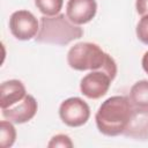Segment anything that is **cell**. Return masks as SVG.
<instances>
[{
  "instance_id": "3",
  "label": "cell",
  "mask_w": 148,
  "mask_h": 148,
  "mask_svg": "<svg viewBox=\"0 0 148 148\" xmlns=\"http://www.w3.org/2000/svg\"><path fill=\"white\" fill-rule=\"evenodd\" d=\"M82 28L68 20L65 14L54 16H42L39 21V30L35 40L44 44L67 45L71 42L81 38Z\"/></svg>"
},
{
  "instance_id": "16",
  "label": "cell",
  "mask_w": 148,
  "mask_h": 148,
  "mask_svg": "<svg viewBox=\"0 0 148 148\" xmlns=\"http://www.w3.org/2000/svg\"><path fill=\"white\" fill-rule=\"evenodd\" d=\"M135 9L141 16L148 15V0H136Z\"/></svg>"
},
{
  "instance_id": "5",
  "label": "cell",
  "mask_w": 148,
  "mask_h": 148,
  "mask_svg": "<svg viewBox=\"0 0 148 148\" xmlns=\"http://www.w3.org/2000/svg\"><path fill=\"white\" fill-rule=\"evenodd\" d=\"M9 29L16 39L29 40L37 36L39 22L31 12L21 9L12 14L9 18Z\"/></svg>"
},
{
  "instance_id": "17",
  "label": "cell",
  "mask_w": 148,
  "mask_h": 148,
  "mask_svg": "<svg viewBox=\"0 0 148 148\" xmlns=\"http://www.w3.org/2000/svg\"><path fill=\"white\" fill-rule=\"evenodd\" d=\"M141 65H142L143 71L148 74V51L145 52V54H143V57H142V60H141Z\"/></svg>"
},
{
  "instance_id": "10",
  "label": "cell",
  "mask_w": 148,
  "mask_h": 148,
  "mask_svg": "<svg viewBox=\"0 0 148 148\" xmlns=\"http://www.w3.org/2000/svg\"><path fill=\"white\" fill-rule=\"evenodd\" d=\"M27 95L25 87L20 80H8L0 87V108L7 109L22 101Z\"/></svg>"
},
{
  "instance_id": "13",
  "label": "cell",
  "mask_w": 148,
  "mask_h": 148,
  "mask_svg": "<svg viewBox=\"0 0 148 148\" xmlns=\"http://www.w3.org/2000/svg\"><path fill=\"white\" fill-rule=\"evenodd\" d=\"M37 9L45 16H54L60 14L64 0H35Z\"/></svg>"
},
{
  "instance_id": "6",
  "label": "cell",
  "mask_w": 148,
  "mask_h": 148,
  "mask_svg": "<svg viewBox=\"0 0 148 148\" xmlns=\"http://www.w3.org/2000/svg\"><path fill=\"white\" fill-rule=\"evenodd\" d=\"M113 81V77L104 69L91 71L86 74L80 82L81 94L90 99H97L104 96Z\"/></svg>"
},
{
  "instance_id": "2",
  "label": "cell",
  "mask_w": 148,
  "mask_h": 148,
  "mask_svg": "<svg viewBox=\"0 0 148 148\" xmlns=\"http://www.w3.org/2000/svg\"><path fill=\"white\" fill-rule=\"evenodd\" d=\"M67 62L69 67L75 71L104 69L113 79L117 75V64L114 59L95 43H76L67 53Z\"/></svg>"
},
{
  "instance_id": "14",
  "label": "cell",
  "mask_w": 148,
  "mask_h": 148,
  "mask_svg": "<svg viewBox=\"0 0 148 148\" xmlns=\"http://www.w3.org/2000/svg\"><path fill=\"white\" fill-rule=\"evenodd\" d=\"M135 32L138 39L141 43L148 45V15H143L140 18V21L136 24Z\"/></svg>"
},
{
  "instance_id": "4",
  "label": "cell",
  "mask_w": 148,
  "mask_h": 148,
  "mask_svg": "<svg viewBox=\"0 0 148 148\" xmlns=\"http://www.w3.org/2000/svg\"><path fill=\"white\" fill-rule=\"evenodd\" d=\"M59 117L69 127L84 125L90 117V108L80 97H69L59 106Z\"/></svg>"
},
{
  "instance_id": "9",
  "label": "cell",
  "mask_w": 148,
  "mask_h": 148,
  "mask_svg": "<svg viewBox=\"0 0 148 148\" xmlns=\"http://www.w3.org/2000/svg\"><path fill=\"white\" fill-rule=\"evenodd\" d=\"M123 134L135 140H148V108L133 105L132 116Z\"/></svg>"
},
{
  "instance_id": "1",
  "label": "cell",
  "mask_w": 148,
  "mask_h": 148,
  "mask_svg": "<svg viewBox=\"0 0 148 148\" xmlns=\"http://www.w3.org/2000/svg\"><path fill=\"white\" fill-rule=\"evenodd\" d=\"M133 104L130 97L111 96L98 108L95 120L98 131L106 136H117L124 133L132 116Z\"/></svg>"
},
{
  "instance_id": "15",
  "label": "cell",
  "mask_w": 148,
  "mask_h": 148,
  "mask_svg": "<svg viewBox=\"0 0 148 148\" xmlns=\"http://www.w3.org/2000/svg\"><path fill=\"white\" fill-rule=\"evenodd\" d=\"M49 148H53V147H60V148H72L73 147V142L71 140V138L66 134H57L51 138L50 142L47 143Z\"/></svg>"
},
{
  "instance_id": "7",
  "label": "cell",
  "mask_w": 148,
  "mask_h": 148,
  "mask_svg": "<svg viewBox=\"0 0 148 148\" xmlns=\"http://www.w3.org/2000/svg\"><path fill=\"white\" fill-rule=\"evenodd\" d=\"M38 109L37 101L31 95H25V97L18 103L10 108L2 109L1 113L5 119L12 121L13 124H24L31 120Z\"/></svg>"
},
{
  "instance_id": "12",
  "label": "cell",
  "mask_w": 148,
  "mask_h": 148,
  "mask_svg": "<svg viewBox=\"0 0 148 148\" xmlns=\"http://www.w3.org/2000/svg\"><path fill=\"white\" fill-rule=\"evenodd\" d=\"M16 139V131L12 121L1 120L0 123V146L2 148L12 147Z\"/></svg>"
},
{
  "instance_id": "11",
  "label": "cell",
  "mask_w": 148,
  "mask_h": 148,
  "mask_svg": "<svg viewBox=\"0 0 148 148\" xmlns=\"http://www.w3.org/2000/svg\"><path fill=\"white\" fill-rule=\"evenodd\" d=\"M130 99L134 106L148 108V80L138 81L132 86Z\"/></svg>"
},
{
  "instance_id": "8",
  "label": "cell",
  "mask_w": 148,
  "mask_h": 148,
  "mask_svg": "<svg viewBox=\"0 0 148 148\" xmlns=\"http://www.w3.org/2000/svg\"><path fill=\"white\" fill-rule=\"evenodd\" d=\"M96 12V0H68L66 5V16L77 25L90 22L95 17Z\"/></svg>"
}]
</instances>
